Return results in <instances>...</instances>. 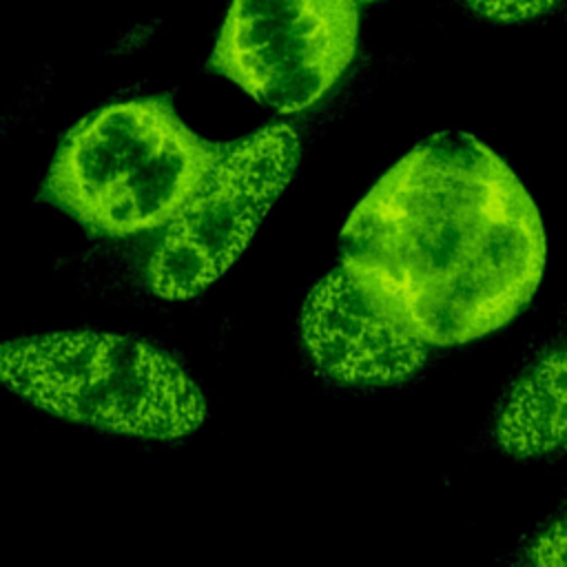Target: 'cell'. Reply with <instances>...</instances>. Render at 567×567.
Here are the masks:
<instances>
[{
	"mask_svg": "<svg viewBox=\"0 0 567 567\" xmlns=\"http://www.w3.org/2000/svg\"><path fill=\"white\" fill-rule=\"evenodd\" d=\"M339 266L425 346H461L503 328L532 299L545 233L503 157L470 133L443 131L352 208Z\"/></svg>",
	"mask_w": 567,
	"mask_h": 567,
	"instance_id": "1",
	"label": "cell"
},
{
	"mask_svg": "<svg viewBox=\"0 0 567 567\" xmlns=\"http://www.w3.org/2000/svg\"><path fill=\"white\" fill-rule=\"evenodd\" d=\"M224 148L190 131L166 97L124 100L64 135L44 193L91 233L128 237L166 226Z\"/></svg>",
	"mask_w": 567,
	"mask_h": 567,
	"instance_id": "2",
	"label": "cell"
},
{
	"mask_svg": "<svg viewBox=\"0 0 567 567\" xmlns=\"http://www.w3.org/2000/svg\"><path fill=\"white\" fill-rule=\"evenodd\" d=\"M0 383L62 419L142 439L186 436L206 414L199 388L173 357L111 332L2 343Z\"/></svg>",
	"mask_w": 567,
	"mask_h": 567,
	"instance_id": "3",
	"label": "cell"
},
{
	"mask_svg": "<svg viewBox=\"0 0 567 567\" xmlns=\"http://www.w3.org/2000/svg\"><path fill=\"white\" fill-rule=\"evenodd\" d=\"M299 162V137L268 124L224 148L195 195L164 226L146 277L162 299H188L217 281L246 250Z\"/></svg>",
	"mask_w": 567,
	"mask_h": 567,
	"instance_id": "4",
	"label": "cell"
},
{
	"mask_svg": "<svg viewBox=\"0 0 567 567\" xmlns=\"http://www.w3.org/2000/svg\"><path fill=\"white\" fill-rule=\"evenodd\" d=\"M354 0H233L210 69L290 115L317 104L357 51Z\"/></svg>",
	"mask_w": 567,
	"mask_h": 567,
	"instance_id": "5",
	"label": "cell"
},
{
	"mask_svg": "<svg viewBox=\"0 0 567 567\" xmlns=\"http://www.w3.org/2000/svg\"><path fill=\"white\" fill-rule=\"evenodd\" d=\"M299 326L312 363L341 383H399L427 357V346L390 317L343 266L315 284Z\"/></svg>",
	"mask_w": 567,
	"mask_h": 567,
	"instance_id": "6",
	"label": "cell"
},
{
	"mask_svg": "<svg viewBox=\"0 0 567 567\" xmlns=\"http://www.w3.org/2000/svg\"><path fill=\"white\" fill-rule=\"evenodd\" d=\"M494 439L514 456L567 450V348L547 352L516 379L498 405Z\"/></svg>",
	"mask_w": 567,
	"mask_h": 567,
	"instance_id": "7",
	"label": "cell"
},
{
	"mask_svg": "<svg viewBox=\"0 0 567 567\" xmlns=\"http://www.w3.org/2000/svg\"><path fill=\"white\" fill-rule=\"evenodd\" d=\"M529 567H567V516L540 529L525 554Z\"/></svg>",
	"mask_w": 567,
	"mask_h": 567,
	"instance_id": "8",
	"label": "cell"
},
{
	"mask_svg": "<svg viewBox=\"0 0 567 567\" xmlns=\"http://www.w3.org/2000/svg\"><path fill=\"white\" fill-rule=\"evenodd\" d=\"M478 16L496 22H518L536 18L558 0H465Z\"/></svg>",
	"mask_w": 567,
	"mask_h": 567,
	"instance_id": "9",
	"label": "cell"
},
{
	"mask_svg": "<svg viewBox=\"0 0 567 567\" xmlns=\"http://www.w3.org/2000/svg\"><path fill=\"white\" fill-rule=\"evenodd\" d=\"M354 2H357V4H359V2H372V0H354Z\"/></svg>",
	"mask_w": 567,
	"mask_h": 567,
	"instance_id": "10",
	"label": "cell"
}]
</instances>
